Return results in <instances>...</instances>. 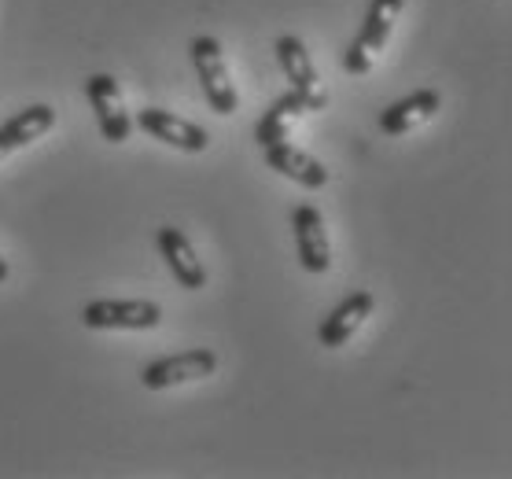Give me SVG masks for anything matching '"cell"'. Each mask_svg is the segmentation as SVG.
I'll use <instances>...</instances> for the list:
<instances>
[{
  "label": "cell",
  "mask_w": 512,
  "mask_h": 479,
  "mask_svg": "<svg viewBox=\"0 0 512 479\" xmlns=\"http://www.w3.org/2000/svg\"><path fill=\"white\" fill-rule=\"evenodd\" d=\"M262 152H266L269 170H277L280 177H288V181H295V185H303V188H325L328 177H332L321 159H314L310 152H303V148H295V144H288V141L266 144Z\"/></svg>",
  "instance_id": "30bf717a"
},
{
  "label": "cell",
  "mask_w": 512,
  "mask_h": 479,
  "mask_svg": "<svg viewBox=\"0 0 512 479\" xmlns=\"http://www.w3.org/2000/svg\"><path fill=\"white\" fill-rule=\"evenodd\" d=\"M163 306L152 299H96L82 306V325L96 332H148L159 328Z\"/></svg>",
  "instance_id": "6da1fadb"
},
{
  "label": "cell",
  "mask_w": 512,
  "mask_h": 479,
  "mask_svg": "<svg viewBox=\"0 0 512 479\" xmlns=\"http://www.w3.org/2000/svg\"><path fill=\"white\" fill-rule=\"evenodd\" d=\"M291 229H295V255L306 273H328L332 269V244H328L325 218L317 207L303 203L291 211Z\"/></svg>",
  "instance_id": "ba28073f"
},
{
  "label": "cell",
  "mask_w": 512,
  "mask_h": 479,
  "mask_svg": "<svg viewBox=\"0 0 512 479\" xmlns=\"http://www.w3.org/2000/svg\"><path fill=\"white\" fill-rule=\"evenodd\" d=\"M52 126H56V107L34 104L26 107V111H19L12 122L0 126V163L12 152H19V148H30L34 141H41Z\"/></svg>",
  "instance_id": "4fadbf2b"
},
{
  "label": "cell",
  "mask_w": 512,
  "mask_h": 479,
  "mask_svg": "<svg viewBox=\"0 0 512 479\" xmlns=\"http://www.w3.org/2000/svg\"><path fill=\"white\" fill-rule=\"evenodd\" d=\"M443 107V96L435 93V89H417L413 96H402L398 104H391L380 115V129H384L387 137H402V133H413L417 126L431 122L435 111Z\"/></svg>",
  "instance_id": "7c38bea8"
},
{
  "label": "cell",
  "mask_w": 512,
  "mask_h": 479,
  "mask_svg": "<svg viewBox=\"0 0 512 479\" xmlns=\"http://www.w3.org/2000/svg\"><path fill=\"white\" fill-rule=\"evenodd\" d=\"M192 63H196V74H199V85H203V96H207L210 111H218V115H233L236 104H240V96H236V82L233 74H229V63L222 56V45H218V37H196L192 41Z\"/></svg>",
  "instance_id": "7a4b0ae2"
},
{
  "label": "cell",
  "mask_w": 512,
  "mask_h": 479,
  "mask_svg": "<svg viewBox=\"0 0 512 479\" xmlns=\"http://www.w3.org/2000/svg\"><path fill=\"white\" fill-rule=\"evenodd\" d=\"M373 292H354L347 295L343 303L332 310V314L321 321V328H317V339H321V347H328V351H339L347 339H354V332H358L361 325H365V317L373 314Z\"/></svg>",
  "instance_id": "8fae6325"
},
{
  "label": "cell",
  "mask_w": 512,
  "mask_h": 479,
  "mask_svg": "<svg viewBox=\"0 0 512 479\" xmlns=\"http://www.w3.org/2000/svg\"><path fill=\"white\" fill-rule=\"evenodd\" d=\"M214 373H218V354L196 347V351H181L144 365L140 384H144V391H170L177 384H196V380H207Z\"/></svg>",
  "instance_id": "277c9868"
},
{
  "label": "cell",
  "mask_w": 512,
  "mask_h": 479,
  "mask_svg": "<svg viewBox=\"0 0 512 479\" xmlns=\"http://www.w3.org/2000/svg\"><path fill=\"white\" fill-rule=\"evenodd\" d=\"M277 59H280V67H284V74H288L291 89L303 96L306 111H325L328 93H325V85H321V78H317V67H314V59H310V52H306L303 37H295V34L280 37Z\"/></svg>",
  "instance_id": "8992f818"
},
{
  "label": "cell",
  "mask_w": 512,
  "mask_h": 479,
  "mask_svg": "<svg viewBox=\"0 0 512 479\" xmlns=\"http://www.w3.org/2000/svg\"><path fill=\"white\" fill-rule=\"evenodd\" d=\"M8 277H12V266H8V258L0 255V284L8 281Z\"/></svg>",
  "instance_id": "9a60e30c"
},
{
  "label": "cell",
  "mask_w": 512,
  "mask_h": 479,
  "mask_svg": "<svg viewBox=\"0 0 512 479\" xmlns=\"http://www.w3.org/2000/svg\"><path fill=\"white\" fill-rule=\"evenodd\" d=\"M398 12H402V0H373V4H369V15H365L361 34L354 37L347 45V52H343V67H347L350 74L373 71L376 52H384V45L391 41Z\"/></svg>",
  "instance_id": "3957f363"
},
{
  "label": "cell",
  "mask_w": 512,
  "mask_h": 479,
  "mask_svg": "<svg viewBox=\"0 0 512 479\" xmlns=\"http://www.w3.org/2000/svg\"><path fill=\"white\" fill-rule=\"evenodd\" d=\"M148 137L155 141L170 144L177 152H188V155H199L210 148V133L196 122H188V118L174 115V111H166V107H140L137 118H133Z\"/></svg>",
  "instance_id": "5b68a950"
},
{
  "label": "cell",
  "mask_w": 512,
  "mask_h": 479,
  "mask_svg": "<svg viewBox=\"0 0 512 479\" xmlns=\"http://www.w3.org/2000/svg\"><path fill=\"white\" fill-rule=\"evenodd\" d=\"M159 255L166 258V269L174 273V281L185 288V292H199V288H207V266L199 262L196 247L188 240L181 229L174 225H163L159 229Z\"/></svg>",
  "instance_id": "9c48e42d"
},
{
  "label": "cell",
  "mask_w": 512,
  "mask_h": 479,
  "mask_svg": "<svg viewBox=\"0 0 512 479\" xmlns=\"http://www.w3.org/2000/svg\"><path fill=\"white\" fill-rule=\"evenodd\" d=\"M306 115V104H303V96L295 93H284L277 100V104L269 107L266 115L258 118V126H255V141L266 148V144H277V141H288V133H291V126L299 122V118Z\"/></svg>",
  "instance_id": "5bb4252c"
},
{
  "label": "cell",
  "mask_w": 512,
  "mask_h": 479,
  "mask_svg": "<svg viewBox=\"0 0 512 479\" xmlns=\"http://www.w3.org/2000/svg\"><path fill=\"white\" fill-rule=\"evenodd\" d=\"M85 96L96 111V122H100V133H104L107 144H126L129 133H133V118L126 111V100H122V89L111 74H93L85 82Z\"/></svg>",
  "instance_id": "52a82bcc"
}]
</instances>
